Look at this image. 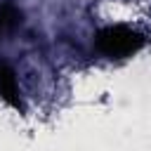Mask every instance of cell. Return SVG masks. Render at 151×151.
Instances as JSON below:
<instances>
[{
  "instance_id": "obj_1",
  "label": "cell",
  "mask_w": 151,
  "mask_h": 151,
  "mask_svg": "<svg viewBox=\"0 0 151 151\" xmlns=\"http://www.w3.org/2000/svg\"><path fill=\"white\" fill-rule=\"evenodd\" d=\"M94 45H97V50L104 52L106 57L120 59V57H130V54L139 52L142 45H144V38H142L134 28L123 26V24H116V26L101 28V31L97 33V38H94Z\"/></svg>"
},
{
  "instance_id": "obj_2",
  "label": "cell",
  "mask_w": 151,
  "mask_h": 151,
  "mask_svg": "<svg viewBox=\"0 0 151 151\" xmlns=\"http://www.w3.org/2000/svg\"><path fill=\"white\" fill-rule=\"evenodd\" d=\"M0 99L7 101L9 106L14 109H21V97H19V83H17V76L14 71L0 61Z\"/></svg>"
},
{
  "instance_id": "obj_3",
  "label": "cell",
  "mask_w": 151,
  "mask_h": 151,
  "mask_svg": "<svg viewBox=\"0 0 151 151\" xmlns=\"http://www.w3.org/2000/svg\"><path fill=\"white\" fill-rule=\"evenodd\" d=\"M19 24H21V12L14 5H2L0 7V35L14 31Z\"/></svg>"
}]
</instances>
